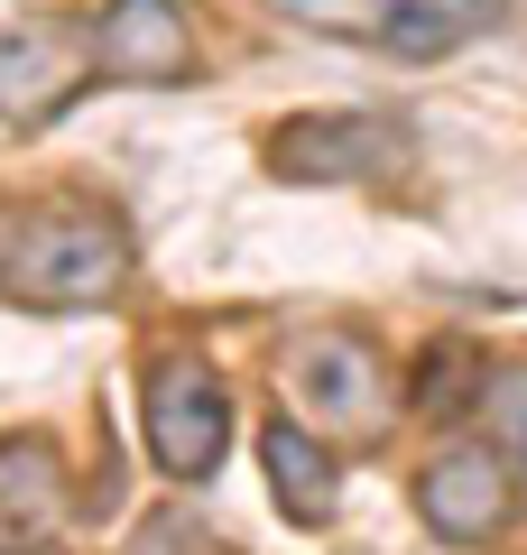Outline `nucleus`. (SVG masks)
<instances>
[{"label": "nucleus", "instance_id": "f03ea898", "mask_svg": "<svg viewBox=\"0 0 527 555\" xmlns=\"http://www.w3.org/2000/svg\"><path fill=\"white\" fill-rule=\"evenodd\" d=\"M149 444L185 481H204L222 463V444H232V398H222V379L195 352H167L149 371Z\"/></svg>", "mask_w": 527, "mask_h": 555}, {"label": "nucleus", "instance_id": "9d476101", "mask_svg": "<svg viewBox=\"0 0 527 555\" xmlns=\"http://www.w3.org/2000/svg\"><path fill=\"white\" fill-rule=\"evenodd\" d=\"M65 500V473H56V444L47 436H0V518H47Z\"/></svg>", "mask_w": 527, "mask_h": 555}, {"label": "nucleus", "instance_id": "39448f33", "mask_svg": "<svg viewBox=\"0 0 527 555\" xmlns=\"http://www.w3.org/2000/svg\"><path fill=\"white\" fill-rule=\"evenodd\" d=\"M269 167L278 177H380V167H398V130L371 112H333V120H287V130L269 139Z\"/></svg>", "mask_w": 527, "mask_h": 555}, {"label": "nucleus", "instance_id": "423d86ee", "mask_svg": "<svg viewBox=\"0 0 527 555\" xmlns=\"http://www.w3.org/2000/svg\"><path fill=\"white\" fill-rule=\"evenodd\" d=\"M93 65L120 83H167L185 65V10L176 0H112L93 20Z\"/></svg>", "mask_w": 527, "mask_h": 555}, {"label": "nucleus", "instance_id": "6e6552de", "mask_svg": "<svg viewBox=\"0 0 527 555\" xmlns=\"http://www.w3.org/2000/svg\"><path fill=\"white\" fill-rule=\"evenodd\" d=\"M500 0H380V38L398 56H453L463 38H481Z\"/></svg>", "mask_w": 527, "mask_h": 555}, {"label": "nucleus", "instance_id": "0eeeda50", "mask_svg": "<svg viewBox=\"0 0 527 555\" xmlns=\"http://www.w3.org/2000/svg\"><path fill=\"white\" fill-rule=\"evenodd\" d=\"M259 454H269V491H278V509H287L296 528H314V518L333 509V454L306 436V426H296V416H269Z\"/></svg>", "mask_w": 527, "mask_h": 555}, {"label": "nucleus", "instance_id": "9b49d317", "mask_svg": "<svg viewBox=\"0 0 527 555\" xmlns=\"http://www.w3.org/2000/svg\"><path fill=\"white\" fill-rule=\"evenodd\" d=\"M130 555H222V546H214V528H204V518L157 509V518H139V546H130Z\"/></svg>", "mask_w": 527, "mask_h": 555}, {"label": "nucleus", "instance_id": "f257e3e1", "mask_svg": "<svg viewBox=\"0 0 527 555\" xmlns=\"http://www.w3.org/2000/svg\"><path fill=\"white\" fill-rule=\"evenodd\" d=\"M120 269H130V241L102 214H38L0 259V287L28 306H102L120 287Z\"/></svg>", "mask_w": 527, "mask_h": 555}, {"label": "nucleus", "instance_id": "1a4fd4ad", "mask_svg": "<svg viewBox=\"0 0 527 555\" xmlns=\"http://www.w3.org/2000/svg\"><path fill=\"white\" fill-rule=\"evenodd\" d=\"M56 93H65V47H56V28L10 20V28H0V112H47Z\"/></svg>", "mask_w": 527, "mask_h": 555}, {"label": "nucleus", "instance_id": "7ed1b4c3", "mask_svg": "<svg viewBox=\"0 0 527 555\" xmlns=\"http://www.w3.org/2000/svg\"><path fill=\"white\" fill-rule=\"evenodd\" d=\"M416 509L435 537L472 546V537H500L518 518V473H509L500 444H445V454L416 473Z\"/></svg>", "mask_w": 527, "mask_h": 555}, {"label": "nucleus", "instance_id": "20e7f679", "mask_svg": "<svg viewBox=\"0 0 527 555\" xmlns=\"http://www.w3.org/2000/svg\"><path fill=\"white\" fill-rule=\"evenodd\" d=\"M380 389H389V379H380V361L351 334H324V343L296 352V398L324 416V436H380V426H389V398Z\"/></svg>", "mask_w": 527, "mask_h": 555}]
</instances>
